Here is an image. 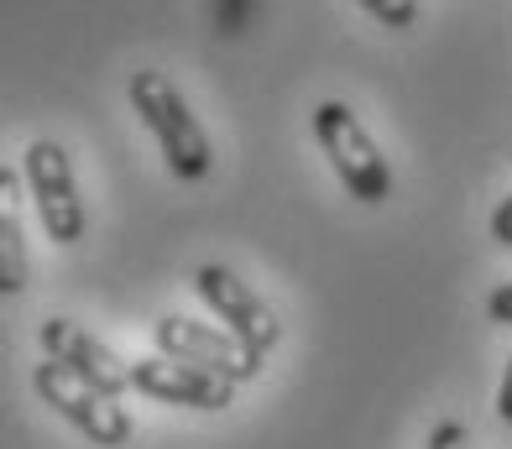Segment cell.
<instances>
[{
    "label": "cell",
    "mask_w": 512,
    "mask_h": 449,
    "mask_svg": "<svg viewBox=\"0 0 512 449\" xmlns=\"http://www.w3.org/2000/svg\"><path fill=\"white\" fill-rule=\"evenodd\" d=\"M126 100L136 110V121L152 131L168 173L178 183H204L209 168H215V147H209V131L199 126L189 100H183V89L162 68H136L126 79Z\"/></svg>",
    "instance_id": "1"
},
{
    "label": "cell",
    "mask_w": 512,
    "mask_h": 449,
    "mask_svg": "<svg viewBox=\"0 0 512 449\" xmlns=\"http://www.w3.org/2000/svg\"><path fill=\"white\" fill-rule=\"evenodd\" d=\"M314 141L330 157L335 178L345 183V194L356 204H387L392 199V168L377 147V136L366 131V121L345 100H319L314 105Z\"/></svg>",
    "instance_id": "2"
},
{
    "label": "cell",
    "mask_w": 512,
    "mask_h": 449,
    "mask_svg": "<svg viewBox=\"0 0 512 449\" xmlns=\"http://www.w3.org/2000/svg\"><path fill=\"white\" fill-rule=\"evenodd\" d=\"M21 183H27V199L42 220V235L53 246H79L84 241V199H79V178L68 147L53 136H37L27 152H21Z\"/></svg>",
    "instance_id": "3"
},
{
    "label": "cell",
    "mask_w": 512,
    "mask_h": 449,
    "mask_svg": "<svg viewBox=\"0 0 512 449\" xmlns=\"http://www.w3.org/2000/svg\"><path fill=\"white\" fill-rule=\"evenodd\" d=\"M194 293L209 303V314L220 319L225 335L241 340L256 361H267L272 350H277V340H283V324H277L272 303L256 293L246 277H236V272L220 267V262H209V267L194 272Z\"/></svg>",
    "instance_id": "4"
},
{
    "label": "cell",
    "mask_w": 512,
    "mask_h": 449,
    "mask_svg": "<svg viewBox=\"0 0 512 449\" xmlns=\"http://www.w3.org/2000/svg\"><path fill=\"white\" fill-rule=\"evenodd\" d=\"M32 387H37L42 403H48L63 423H74V429H79L89 444H100V449L131 444V434H136L131 413L115 403V397H105V392H95V387H84L79 376H68L58 361H37V366H32Z\"/></svg>",
    "instance_id": "5"
},
{
    "label": "cell",
    "mask_w": 512,
    "mask_h": 449,
    "mask_svg": "<svg viewBox=\"0 0 512 449\" xmlns=\"http://www.w3.org/2000/svg\"><path fill=\"white\" fill-rule=\"evenodd\" d=\"M152 345L157 356L168 361H183V366H199L220 382L241 387V382H256L267 361H256L241 340H230L220 324H204V319H183V314H162L152 324Z\"/></svg>",
    "instance_id": "6"
},
{
    "label": "cell",
    "mask_w": 512,
    "mask_h": 449,
    "mask_svg": "<svg viewBox=\"0 0 512 449\" xmlns=\"http://www.w3.org/2000/svg\"><path fill=\"white\" fill-rule=\"evenodd\" d=\"M37 345H42V361H58L68 376H79L84 387H95V392H105V397H121L131 392V382H126V361L115 356V350L100 340V335H89L84 324H74V319H42L37 324Z\"/></svg>",
    "instance_id": "7"
},
{
    "label": "cell",
    "mask_w": 512,
    "mask_h": 449,
    "mask_svg": "<svg viewBox=\"0 0 512 449\" xmlns=\"http://www.w3.org/2000/svg\"><path fill=\"white\" fill-rule=\"evenodd\" d=\"M126 382L131 392L152 397V403H168V408H194V413H225L236 403V387L209 376L199 366H183L168 356H147V361H126Z\"/></svg>",
    "instance_id": "8"
},
{
    "label": "cell",
    "mask_w": 512,
    "mask_h": 449,
    "mask_svg": "<svg viewBox=\"0 0 512 449\" xmlns=\"http://www.w3.org/2000/svg\"><path fill=\"white\" fill-rule=\"evenodd\" d=\"M21 199H27V183H21V173L11 168V162H0V298L27 293V282H32Z\"/></svg>",
    "instance_id": "9"
},
{
    "label": "cell",
    "mask_w": 512,
    "mask_h": 449,
    "mask_svg": "<svg viewBox=\"0 0 512 449\" xmlns=\"http://www.w3.org/2000/svg\"><path fill=\"white\" fill-rule=\"evenodd\" d=\"M356 6H361L366 16H377L382 27H392V32L418 27V0H356Z\"/></svg>",
    "instance_id": "10"
},
{
    "label": "cell",
    "mask_w": 512,
    "mask_h": 449,
    "mask_svg": "<svg viewBox=\"0 0 512 449\" xmlns=\"http://www.w3.org/2000/svg\"><path fill=\"white\" fill-rule=\"evenodd\" d=\"M424 449H471V434H465L460 418H439L429 429V444Z\"/></svg>",
    "instance_id": "11"
},
{
    "label": "cell",
    "mask_w": 512,
    "mask_h": 449,
    "mask_svg": "<svg viewBox=\"0 0 512 449\" xmlns=\"http://www.w3.org/2000/svg\"><path fill=\"white\" fill-rule=\"evenodd\" d=\"M486 319H492V324H512V282H502V288L486 293Z\"/></svg>",
    "instance_id": "12"
},
{
    "label": "cell",
    "mask_w": 512,
    "mask_h": 449,
    "mask_svg": "<svg viewBox=\"0 0 512 449\" xmlns=\"http://www.w3.org/2000/svg\"><path fill=\"white\" fill-rule=\"evenodd\" d=\"M492 241L497 246H512V194L492 209Z\"/></svg>",
    "instance_id": "13"
},
{
    "label": "cell",
    "mask_w": 512,
    "mask_h": 449,
    "mask_svg": "<svg viewBox=\"0 0 512 449\" xmlns=\"http://www.w3.org/2000/svg\"><path fill=\"white\" fill-rule=\"evenodd\" d=\"M497 418H502V423H512V356H507L502 387H497Z\"/></svg>",
    "instance_id": "14"
}]
</instances>
